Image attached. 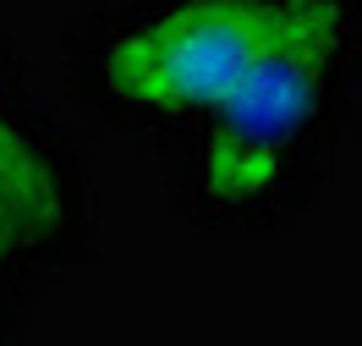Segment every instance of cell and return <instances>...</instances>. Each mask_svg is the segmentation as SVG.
Listing matches in <instances>:
<instances>
[{"label":"cell","instance_id":"obj_4","mask_svg":"<svg viewBox=\"0 0 362 346\" xmlns=\"http://www.w3.org/2000/svg\"><path fill=\"white\" fill-rule=\"evenodd\" d=\"M11 280H17V270H11L6 258H0V297H6V286H11Z\"/></svg>","mask_w":362,"mask_h":346},{"label":"cell","instance_id":"obj_3","mask_svg":"<svg viewBox=\"0 0 362 346\" xmlns=\"http://www.w3.org/2000/svg\"><path fill=\"white\" fill-rule=\"evenodd\" d=\"M0 176L39 214L55 258H71L88 231V187L55 115L33 99L23 67L0 50Z\"/></svg>","mask_w":362,"mask_h":346},{"label":"cell","instance_id":"obj_1","mask_svg":"<svg viewBox=\"0 0 362 346\" xmlns=\"http://www.w3.org/2000/svg\"><path fill=\"white\" fill-rule=\"evenodd\" d=\"M362 105V0L302 23L176 143V204L204 231H274L324 182Z\"/></svg>","mask_w":362,"mask_h":346},{"label":"cell","instance_id":"obj_2","mask_svg":"<svg viewBox=\"0 0 362 346\" xmlns=\"http://www.w3.org/2000/svg\"><path fill=\"white\" fill-rule=\"evenodd\" d=\"M302 11L308 0H105L71 33V83L110 127L181 143Z\"/></svg>","mask_w":362,"mask_h":346}]
</instances>
